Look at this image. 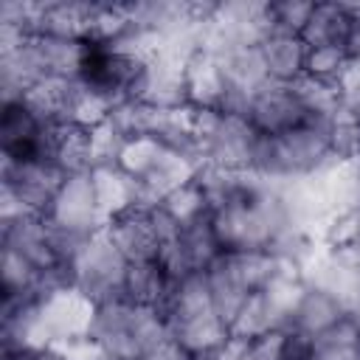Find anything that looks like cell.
<instances>
[{
    "instance_id": "obj_1",
    "label": "cell",
    "mask_w": 360,
    "mask_h": 360,
    "mask_svg": "<svg viewBox=\"0 0 360 360\" xmlns=\"http://www.w3.org/2000/svg\"><path fill=\"white\" fill-rule=\"evenodd\" d=\"M160 312L166 318L169 335L180 346H186L194 357H202V354L219 349L231 338L228 321L214 307L205 273L174 281Z\"/></svg>"
},
{
    "instance_id": "obj_2",
    "label": "cell",
    "mask_w": 360,
    "mask_h": 360,
    "mask_svg": "<svg viewBox=\"0 0 360 360\" xmlns=\"http://www.w3.org/2000/svg\"><path fill=\"white\" fill-rule=\"evenodd\" d=\"M329 163H332L329 121L312 118L284 135H273V138L262 135L253 174L270 183H287L318 174Z\"/></svg>"
},
{
    "instance_id": "obj_3",
    "label": "cell",
    "mask_w": 360,
    "mask_h": 360,
    "mask_svg": "<svg viewBox=\"0 0 360 360\" xmlns=\"http://www.w3.org/2000/svg\"><path fill=\"white\" fill-rule=\"evenodd\" d=\"M90 335L104 346L112 360H138L146 349L169 338V326L160 309L135 307L118 298L98 304Z\"/></svg>"
},
{
    "instance_id": "obj_4",
    "label": "cell",
    "mask_w": 360,
    "mask_h": 360,
    "mask_svg": "<svg viewBox=\"0 0 360 360\" xmlns=\"http://www.w3.org/2000/svg\"><path fill=\"white\" fill-rule=\"evenodd\" d=\"M273 273H276L273 250H225L205 270V281L217 312L231 323V318L245 304V298L267 287Z\"/></svg>"
},
{
    "instance_id": "obj_5",
    "label": "cell",
    "mask_w": 360,
    "mask_h": 360,
    "mask_svg": "<svg viewBox=\"0 0 360 360\" xmlns=\"http://www.w3.org/2000/svg\"><path fill=\"white\" fill-rule=\"evenodd\" d=\"M127 267H129V262L118 253V248L110 242V236L101 228V231L90 233L76 248V253L68 264V273H70L73 287H79L96 304H107V301L121 298Z\"/></svg>"
},
{
    "instance_id": "obj_6",
    "label": "cell",
    "mask_w": 360,
    "mask_h": 360,
    "mask_svg": "<svg viewBox=\"0 0 360 360\" xmlns=\"http://www.w3.org/2000/svg\"><path fill=\"white\" fill-rule=\"evenodd\" d=\"M48 219V225L65 236L73 239H84L96 231L104 228V217L96 200V186H93V174H68L65 183L59 186L53 202L48 205V211L42 214Z\"/></svg>"
},
{
    "instance_id": "obj_7",
    "label": "cell",
    "mask_w": 360,
    "mask_h": 360,
    "mask_svg": "<svg viewBox=\"0 0 360 360\" xmlns=\"http://www.w3.org/2000/svg\"><path fill=\"white\" fill-rule=\"evenodd\" d=\"M245 118L264 138L284 135V132H290V129L312 121V115L301 104L295 87L292 84H284V82H273V79H267L262 87H256L250 93Z\"/></svg>"
},
{
    "instance_id": "obj_8",
    "label": "cell",
    "mask_w": 360,
    "mask_h": 360,
    "mask_svg": "<svg viewBox=\"0 0 360 360\" xmlns=\"http://www.w3.org/2000/svg\"><path fill=\"white\" fill-rule=\"evenodd\" d=\"M65 177L68 174L48 158H31V160L3 158L0 186H6L28 214H45Z\"/></svg>"
},
{
    "instance_id": "obj_9",
    "label": "cell",
    "mask_w": 360,
    "mask_h": 360,
    "mask_svg": "<svg viewBox=\"0 0 360 360\" xmlns=\"http://www.w3.org/2000/svg\"><path fill=\"white\" fill-rule=\"evenodd\" d=\"M259 141H262V135L250 127V121L245 115L222 112L217 129L200 146V158H202V163H214L219 169L253 172Z\"/></svg>"
},
{
    "instance_id": "obj_10",
    "label": "cell",
    "mask_w": 360,
    "mask_h": 360,
    "mask_svg": "<svg viewBox=\"0 0 360 360\" xmlns=\"http://www.w3.org/2000/svg\"><path fill=\"white\" fill-rule=\"evenodd\" d=\"M104 233L127 262H152L160 250V231L155 208L132 205L104 222Z\"/></svg>"
},
{
    "instance_id": "obj_11",
    "label": "cell",
    "mask_w": 360,
    "mask_h": 360,
    "mask_svg": "<svg viewBox=\"0 0 360 360\" xmlns=\"http://www.w3.org/2000/svg\"><path fill=\"white\" fill-rule=\"evenodd\" d=\"M45 127L31 107L17 98V101H3L0 112V143H3V158L8 160H31L42 158L45 146Z\"/></svg>"
},
{
    "instance_id": "obj_12",
    "label": "cell",
    "mask_w": 360,
    "mask_h": 360,
    "mask_svg": "<svg viewBox=\"0 0 360 360\" xmlns=\"http://www.w3.org/2000/svg\"><path fill=\"white\" fill-rule=\"evenodd\" d=\"M183 87H186V104L197 110H222L225 96L231 90L222 62L208 51H194L186 59Z\"/></svg>"
},
{
    "instance_id": "obj_13",
    "label": "cell",
    "mask_w": 360,
    "mask_h": 360,
    "mask_svg": "<svg viewBox=\"0 0 360 360\" xmlns=\"http://www.w3.org/2000/svg\"><path fill=\"white\" fill-rule=\"evenodd\" d=\"M349 312V307L329 290L318 287V284H309L307 281V290L301 292L295 309L290 312V321H287V329L292 332H301L307 338H318L323 335L329 326H335L343 315Z\"/></svg>"
},
{
    "instance_id": "obj_14",
    "label": "cell",
    "mask_w": 360,
    "mask_h": 360,
    "mask_svg": "<svg viewBox=\"0 0 360 360\" xmlns=\"http://www.w3.org/2000/svg\"><path fill=\"white\" fill-rule=\"evenodd\" d=\"M357 17H360V3H315L301 31V39L307 42V48H315V45L349 48V37Z\"/></svg>"
},
{
    "instance_id": "obj_15",
    "label": "cell",
    "mask_w": 360,
    "mask_h": 360,
    "mask_svg": "<svg viewBox=\"0 0 360 360\" xmlns=\"http://www.w3.org/2000/svg\"><path fill=\"white\" fill-rule=\"evenodd\" d=\"M259 51H262V59H264L267 79L292 84V82H298V79L304 76L307 42L301 39V34L270 31V34L262 39Z\"/></svg>"
},
{
    "instance_id": "obj_16",
    "label": "cell",
    "mask_w": 360,
    "mask_h": 360,
    "mask_svg": "<svg viewBox=\"0 0 360 360\" xmlns=\"http://www.w3.org/2000/svg\"><path fill=\"white\" fill-rule=\"evenodd\" d=\"M90 14H93V3L90 0H53V3H42L34 34L87 42Z\"/></svg>"
},
{
    "instance_id": "obj_17",
    "label": "cell",
    "mask_w": 360,
    "mask_h": 360,
    "mask_svg": "<svg viewBox=\"0 0 360 360\" xmlns=\"http://www.w3.org/2000/svg\"><path fill=\"white\" fill-rule=\"evenodd\" d=\"M172 287H174V281L169 278V273L160 267L158 259H152V262H129L127 276H124L121 298L135 304V307L163 309Z\"/></svg>"
},
{
    "instance_id": "obj_18",
    "label": "cell",
    "mask_w": 360,
    "mask_h": 360,
    "mask_svg": "<svg viewBox=\"0 0 360 360\" xmlns=\"http://www.w3.org/2000/svg\"><path fill=\"white\" fill-rule=\"evenodd\" d=\"M287 321L284 315L278 312V307L273 304V298L267 295V290H256L253 295L245 298V304L236 309V315L231 318L228 329H231V338H239V340H253L259 335H267L273 329H284Z\"/></svg>"
},
{
    "instance_id": "obj_19",
    "label": "cell",
    "mask_w": 360,
    "mask_h": 360,
    "mask_svg": "<svg viewBox=\"0 0 360 360\" xmlns=\"http://www.w3.org/2000/svg\"><path fill=\"white\" fill-rule=\"evenodd\" d=\"M90 174H93L96 200H98L104 222L138 202V180L121 172L118 166H96Z\"/></svg>"
},
{
    "instance_id": "obj_20",
    "label": "cell",
    "mask_w": 360,
    "mask_h": 360,
    "mask_svg": "<svg viewBox=\"0 0 360 360\" xmlns=\"http://www.w3.org/2000/svg\"><path fill=\"white\" fill-rule=\"evenodd\" d=\"M312 360H360V312L349 309L312 340Z\"/></svg>"
},
{
    "instance_id": "obj_21",
    "label": "cell",
    "mask_w": 360,
    "mask_h": 360,
    "mask_svg": "<svg viewBox=\"0 0 360 360\" xmlns=\"http://www.w3.org/2000/svg\"><path fill=\"white\" fill-rule=\"evenodd\" d=\"M217 59L222 62L228 84L245 96H250L256 87H262L267 82V70H264V59H262L259 45H239V48L225 51Z\"/></svg>"
},
{
    "instance_id": "obj_22",
    "label": "cell",
    "mask_w": 360,
    "mask_h": 360,
    "mask_svg": "<svg viewBox=\"0 0 360 360\" xmlns=\"http://www.w3.org/2000/svg\"><path fill=\"white\" fill-rule=\"evenodd\" d=\"M158 208H160L174 225H180V228H186V225H191V222H197V219H202V217L211 214L208 200H205V191H202V186L197 183V177L188 180V183H183V186H177L174 191H169V194L160 200Z\"/></svg>"
},
{
    "instance_id": "obj_23",
    "label": "cell",
    "mask_w": 360,
    "mask_h": 360,
    "mask_svg": "<svg viewBox=\"0 0 360 360\" xmlns=\"http://www.w3.org/2000/svg\"><path fill=\"white\" fill-rule=\"evenodd\" d=\"M112 107H115L112 98H107V96L90 90V87L82 84V82H76V87H73V98H70L68 124H76V127H82V129H96L98 124L110 121Z\"/></svg>"
},
{
    "instance_id": "obj_24",
    "label": "cell",
    "mask_w": 360,
    "mask_h": 360,
    "mask_svg": "<svg viewBox=\"0 0 360 360\" xmlns=\"http://www.w3.org/2000/svg\"><path fill=\"white\" fill-rule=\"evenodd\" d=\"M163 149H166V143H160V141H158V138H152V135L127 138V141H124V146H121V152H118L115 166H118L121 172H127L129 177L143 180V177L155 169V163L160 160Z\"/></svg>"
},
{
    "instance_id": "obj_25",
    "label": "cell",
    "mask_w": 360,
    "mask_h": 360,
    "mask_svg": "<svg viewBox=\"0 0 360 360\" xmlns=\"http://www.w3.org/2000/svg\"><path fill=\"white\" fill-rule=\"evenodd\" d=\"M329 146L332 160L349 163L360 158V115L349 107H340V112L329 121Z\"/></svg>"
},
{
    "instance_id": "obj_26",
    "label": "cell",
    "mask_w": 360,
    "mask_h": 360,
    "mask_svg": "<svg viewBox=\"0 0 360 360\" xmlns=\"http://www.w3.org/2000/svg\"><path fill=\"white\" fill-rule=\"evenodd\" d=\"M349 59H352V53L343 45H315V48H307L304 76L335 84L340 79L343 68L349 65Z\"/></svg>"
},
{
    "instance_id": "obj_27",
    "label": "cell",
    "mask_w": 360,
    "mask_h": 360,
    "mask_svg": "<svg viewBox=\"0 0 360 360\" xmlns=\"http://www.w3.org/2000/svg\"><path fill=\"white\" fill-rule=\"evenodd\" d=\"M360 242V208L335 211L321 228V245L326 250H340Z\"/></svg>"
},
{
    "instance_id": "obj_28",
    "label": "cell",
    "mask_w": 360,
    "mask_h": 360,
    "mask_svg": "<svg viewBox=\"0 0 360 360\" xmlns=\"http://www.w3.org/2000/svg\"><path fill=\"white\" fill-rule=\"evenodd\" d=\"M315 8V0H278V3H267L270 11V25L273 31H290V34H301L309 14Z\"/></svg>"
},
{
    "instance_id": "obj_29",
    "label": "cell",
    "mask_w": 360,
    "mask_h": 360,
    "mask_svg": "<svg viewBox=\"0 0 360 360\" xmlns=\"http://www.w3.org/2000/svg\"><path fill=\"white\" fill-rule=\"evenodd\" d=\"M124 141H127V138L118 132V127H115L112 121H104V124H98L96 129H90L93 169H96V166H115Z\"/></svg>"
},
{
    "instance_id": "obj_30",
    "label": "cell",
    "mask_w": 360,
    "mask_h": 360,
    "mask_svg": "<svg viewBox=\"0 0 360 360\" xmlns=\"http://www.w3.org/2000/svg\"><path fill=\"white\" fill-rule=\"evenodd\" d=\"M48 352H51L56 360H110V354L104 352V346H101L93 335L56 340Z\"/></svg>"
},
{
    "instance_id": "obj_31",
    "label": "cell",
    "mask_w": 360,
    "mask_h": 360,
    "mask_svg": "<svg viewBox=\"0 0 360 360\" xmlns=\"http://www.w3.org/2000/svg\"><path fill=\"white\" fill-rule=\"evenodd\" d=\"M284 346H287V326L245 340L239 360H284Z\"/></svg>"
},
{
    "instance_id": "obj_32",
    "label": "cell",
    "mask_w": 360,
    "mask_h": 360,
    "mask_svg": "<svg viewBox=\"0 0 360 360\" xmlns=\"http://www.w3.org/2000/svg\"><path fill=\"white\" fill-rule=\"evenodd\" d=\"M138 360H197V357L169 335V338H163L160 343H155L152 349H146Z\"/></svg>"
},
{
    "instance_id": "obj_33",
    "label": "cell",
    "mask_w": 360,
    "mask_h": 360,
    "mask_svg": "<svg viewBox=\"0 0 360 360\" xmlns=\"http://www.w3.org/2000/svg\"><path fill=\"white\" fill-rule=\"evenodd\" d=\"M349 53L360 59V17L354 20V28H352V37H349Z\"/></svg>"
},
{
    "instance_id": "obj_34",
    "label": "cell",
    "mask_w": 360,
    "mask_h": 360,
    "mask_svg": "<svg viewBox=\"0 0 360 360\" xmlns=\"http://www.w3.org/2000/svg\"><path fill=\"white\" fill-rule=\"evenodd\" d=\"M31 360H56V357H53V354H51V352L45 349V352H37V354H34Z\"/></svg>"
},
{
    "instance_id": "obj_35",
    "label": "cell",
    "mask_w": 360,
    "mask_h": 360,
    "mask_svg": "<svg viewBox=\"0 0 360 360\" xmlns=\"http://www.w3.org/2000/svg\"><path fill=\"white\" fill-rule=\"evenodd\" d=\"M352 309H360V270H357V290H354V307Z\"/></svg>"
},
{
    "instance_id": "obj_36",
    "label": "cell",
    "mask_w": 360,
    "mask_h": 360,
    "mask_svg": "<svg viewBox=\"0 0 360 360\" xmlns=\"http://www.w3.org/2000/svg\"><path fill=\"white\" fill-rule=\"evenodd\" d=\"M357 312H360V309H357Z\"/></svg>"
},
{
    "instance_id": "obj_37",
    "label": "cell",
    "mask_w": 360,
    "mask_h": 360,
    "mask_svg": "<svg viewBox=\"0 0 360 360\" xmlns=\"http://www.w3.org/2000/svg\"><path fill=\"white\" fill-rule=\"evenodd\" d=\"M110 360H112V357H110Z\"/></svg>"
}]
</instances>
